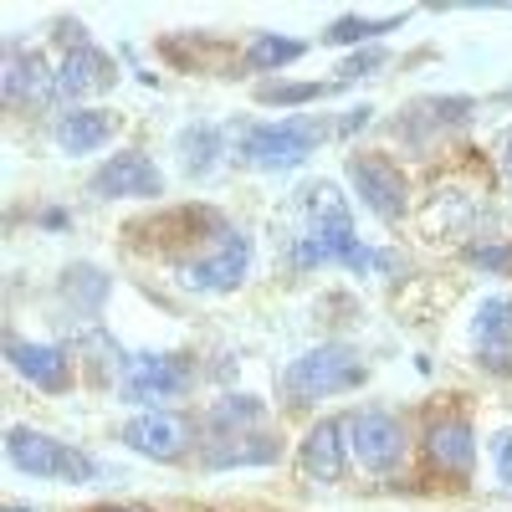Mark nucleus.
Listing matches in <instances>:
<instances>
[{
	"label": "nucleus",
	"instance_id": "obj_1",
	"mask_svg": "<svg viewBox=\"0 0 512 512\" xmlns=\"http://www.w3.org/2000/svg\"><path fill=\"white\" fill-rule=\"evenodd\" d=\"M308 195V231L297 236V246H292V267L297 272H313V267H328V262H344L349 272H374L384 256L374 251V246H364L359 236H354V216H349V200L338 195L328 180L323 185H313V190H303Z\"/></svg>",
	"mask_w": 512,
	"mask_h": 512
},
{
	"label": "nucleus",
	"instance_id": "obj_2",
	"mask_svg": "<svg viewBox=\"0 0 512 512\" xmlns=\"http://www.w3.org/2000/svg\"><path fill=\"white\" fill-rule=\"evenodd\" d=\"M369 379V364L359 359V349L349 344H318L308 354H297L282 374V395L292 405H313V400H328V395H349Z\"/></svg>",
	"mask_w": 512,
	"mask_h": 512
},
{
	"label": "nucleus",
	"instance_id": "obj_3",
	"mask_svg": "<svg viewBox=\"0 0 512 512\" xmlns=\"http://www.w3.org/2000/svg\"><path fill=\"white\" fill-rule=\"evenodd\" d=\"M6 456L16 472L36 477V482H93L98 477V461L88 451H77L47 431H31V425H11L6 431Z\"/></svg>",
	"mask_w": 512,
	"mask_h": 512
},
{
	"label": "nucleus",
	"instance_id": "obj_4",
	"mask_svg": "<svg viewBox=\"0 0 512 512\" xmlns=\"http://www.w3.org/2000/svg\"><path fill=\"white\" fill-rule=\"evenodd\" d=\"M246 272H251V236L236 231V226H221L195 256L180 262V282L190 292H210V297L236 292L246 282Z\"/></svg>",
	"mask_w": 512,
	"mask_h": 512
},
{
	"label": "nucleus",
	"instance_id": "obj_5",
	"mask_svg": "<svg viewBox=\"0 0 512 512\" xmlns=\"http://www.w3.org/2000/svg\"><path fill=\"white\" fill-rule=\"evenodd\" d=\"M328 128L318 118H277V123H251L241 139V159L256 169H297L318 144Z\"/></svg>",
	"mask_w": 512,
	"mask_h": 512
},
{
	"label": "nucleus",
	"instance_id": "obj_6",
	"mask_svg": "<svg viewBox=\"0 0 512 512\" xmlns=\"http://www.w3.org/2000/svg\"><path fill=\"white\" fill-rule=\"evenodd\" d=\"M195 384V369L185 354H128L118 395L128 405H154V400H180Z\"/></svg>",
	"mask_w": 512,
	"mask_h": 512
},
{
	"label": "nucleus",
	"instance_id": "obj_7",
	"mask_svg": "<svg viewBox=\"0 0 512 512\" xmlns=\"http://www.w3.org/2000/svg\"><path fill=\"white\" fill-rule=\"evenodd\" d=\"M349 446H354V461L364 466V472L390 477L405 461V425H400V415L369 405V410L349 415Z\"/></svg>",
	"mask_w": 512,
	"mask_h": 512
},
{
	"label": "nucleus",
	"instance_id": "obj_8",
	"mask_svg": "<svg viewBox=\"0 0 512 512\" xmlns=\"http://www.w3.org/2000/svg\"><path fill=\"white\" fill-rule=\"evenodd\" d=\"M344 175L359 195V205L379 221H400L405 216V175L384 159V154H349Z\"/></svg>",
	"mask_w": 512,
	"mask_h": 512
},
{
	"label": "nucleus",
	"instance_id": "obj_9",
	"mask_svg": "<svg viewBox=\"0 0 512 512\" xmlns=\"http://www.w3.org/2000/svg\"><path fill=\"white\" fill-rule=\"evenodd\" d=\"M88 190L98 200H159L164 195V175H159V164L139 149H123L113 159H103L93 169V180Z\"/></svg>",
	"mask_w": 512,
	"mask_h": 512
},
{
	"label": "nucleus",
	"instance_id": "obj_10",
	"mask_svg": "<svg viewBox=\"0 0 512 512\" xmlns=\"http://www.w3.org/2000/svg\"><path fill=\"white\" fill-rule=\"evenodd\" d=\"M123 446L149 461H180L190 451V420L169 410H139L123 420Z\"/></svg>",
	"mask_w": 512,
	"mask_h": 512
},
{
	"label": "nucleus",
	"instance_id": "obj_11",
	"mask_svg": "<svg viewBox=\"0 0 512 512\" xmlns=\"http://www.w3.org/2000/svg\"><path fill=\"white\" fill-rule=\"evenodd\" d=\"M349 436V420H318L313 431L303 436V446H297V461H303V477L308 482H344V472H349V456H354V446L344 441Z\"/></svg>",
	"mask_w": 512,
	"mask_h": 512
},
{
	"label": "nucleus",
	"instance_id": "obj_12",
	"mask_svg": "<svg viewBox=\"0 0 512 512\" xmlns=\"http://www.w3.org/2000/svg\"><path fill=\"white\" fill-rule=\"evenodd\" d=\"M11 369L31 384V390L47 395H67L72 390V354L62 344H26V338H6Z\"/></svg>",
	"mask_w": 512,
	"mask_h": 512
},
{
	"label": "nucleus",
	"instance_id": "obj_13",
	"mask_svg": "<svg viewBox=\"0 0 512 512\" xmlns=\"http://www.w3.org/2000/svg\"><path fill=\"white\" fill-rule=\"evenodd\" d=\"M425 451H431L436 472L466 482V477H472V466H477V431H472V420H466V415L431 420V431H425Z\"/></svg>",
	"mask_w": 512,
	"mask_h": 512
},
{
	"label": "nucleus",
	"instance_id": "obj_14",
	"mask_svg": "<svg viewBox=\"0 0 512 512\" xmlns=\"http://www.w3.org/2000/svg\"><path fill=\"white\" fill-rule=\"evenodd\" d=\"M472 338H477V359H482L492 374H512V297H507V292L482 297L477 323H472Z\"/></svg>",
	"mask_w": 512,
	"mask_h": 512
},
{
	"label": "nucleus",
	"instance_id": "obj_15",
	"mask_svg": "<svg viewBox=\"0 0 512 512\" xmlns=\"http://www.w3.org/2000/svg\"><path fill=\"white\" fill-rule=\"evenodd\" d=\"M113 82H118V67H113L108 52H98V47H77V52H67L62 67H57V88H52V98H57V103H77V98H88V93H108Z\"/></svg>",
	"mask_w": 512,
	"mask_h": 512
},
{
	"label": "nucleus",
	"instance_id": "obj_16",
	"mask_svg": "<svg viewBox=\"0 0 512 512\" xmlns=\"http://www.w3.org/2000/svg\"><path fill=\"white\" fill-rule=\"evenodd\" d=\"M113 128H118V118L108 108H67L52 128V139L62 154H98L113 139Z\"/></svg>",
	"mask_w": 512,
	"mask_h": 512
},
{
	"label": "nucleus",
	"instance_id": "obj_17",
	"mask_svg": "<svg viewBox=\"0 0 512 512\" xmlns=\"http://www.w3.org/2000/svg\"><path fill=\"white\" fill-rule=\"evenodd\" d=\"M282 456V441H272V436H216L205 451H200V461L210 466V472H231V466H272Z\"/></svg>",
	"mask_w": 512,
	"mask_h": 512
},
{
	"label": "nucleus",
	"instance_id": "obj_18",
	"mask_svg": "<svg viewBox=\"0 0 512 512\" xmlns=\"http://www.w3.org/2000/svg\"><path fill=\"white\" fill-rule=\"evenodd\" d=\"M6 103H31V98H52V88H57V72L47 67V57L41 52H21V47H11L6 52Z\"/></svg>",
	"mask_w": 512,
	"mask_h": 512
},
{
	"label": "nucleus",
	"instance_id": "obj_19",
	"mask_svg": "<svg viewBox=\"0 0 512 512\" xmlns=\"http://www.w3.org/2000/svg\"><path fill=\"white\" fill-rule=\"evenodd\" d=\"M400 26H405V11L400 16H338L323 31V41L328 47H374L384 31H400Z\"/></svg>",
	"mask_w": 512,
	"mask_h": 512
},
{
	"label": "nucleus",
	"instance_id": "obj_20",
	"mask_svg": "<svg viewBox=\"0 0 512 512\" xmlns=\"http://www.w3.org/2000/svg\"><path fill=\"white\" fill-rule=\"evenodd\" d=\"M216 154H221V128L216 123H190L180 128V164L190 180H205L216 169Z\"/></svg>",
	"mask_w": 512,
	"mask_h": 512
},
{
	"label": "nucleus",
	"instance_id": "obj_21",
	"mask_svg": "<svg viewBox=\"0 0 512 512\" xmlns=\"http://www.w3.org/2000/svg\"><path fill=\"white\" fill-rule=\"evenodd\" d=\"M303 52H308V41L282 36V31H262V36H251V47H246L241 62H246L251 72H282V67H292Z\"/></svg>",
	"mask_w": 512,
	"mask_h": 512
},
{
	"label": "nucleus",
	"instance_id": "obj_22",
	"mask_svg": "<svg viewBox=\"0 0 512 512\" xmlns=\"http://www.w3.org/2000/svg\"><path fill=\"white\" fill-rule=\"evenodd\" d=\"M262 415H267V405L256 400V395H221L216 405H210V415H205V420L216 425L221 436H241L246 425H256Z\"/></svg>",
	"mask_w": 512,
	"mask_h": 512
},
{
	"label": "nucleus",
	"instance_id": "obj_23",
	"mask_svg": "<svg viewBox=\"0 0 512 512\" xmlns=\"http://www.w3.org/2000/svg\"><path fill=\"white\" fill-rule=\"evenodd\" d=\"M338 88V82H262L256 98L262 103H277V108H303V103H318Z\"/></svg>",
	"mask_w": 512,
	"mask_h": 512
},
{
	"label": "nucleus",
	"instance_id": "obj_24",
	"mask_svg": "<svg viewBox=\"0 0 512 512\" xmlns=\"http://www.w3.org/2000/svg\"><path fill=\"white\" fill-rule=\"evenodd\" d=\"M374 67H384V47H364V52L344 57V62H338V77H344V82H354V77H369Z\"/></svg>",
	"mask_w": 512,
	"mask_h": 512
},
{
	"label": "nucleus",
	"instance_id": "obj_25",
	"mask_svg": "<svg viewBox=\"0 0 512 512\" xmlns=\"http://www.w3.org/2000/svg\"><path fill=\"white\" fill-rule=\"evenodd\" d=\"M492 466H497V482L512 492V431H497L492 436Z\"/></svg>",
	"mask_w": 512,
	"mask_h": 512
},
{
	"label": "nucleus",
	"instance_id": "obj_26",
	"mask_svg": "<svg viewBox=\"0 0 512 512\" xmlns=\"http://www.w3.org/2000/svg\"><path fill=\"white\" fill-rule=\"evenodd\" d=\"M466 256H472L477 267H487V272H507L512 267V246H466Z\"/></svg>",
	"mask_w": 512,
	"mask_h": 512
},
{
	"label": "nucleus",
	"instance_id": "obj_27",
	"mask_svg": "<svg viewBox=\"0 0 512 512\" xmlns=\"http://www.w3.org/2000/svg\"><path fill=\"white\" fill-rule=\"evenodd\" d=\"M369 118H374V108L369 103H359V108H349V118L338 123V134H354V128H369Z\"/></svg>",
	"mask_w": 512,
	"mask_h": 512
},
{
	"label": "nucleus",
	"instance_id": "obj_28",
	"mask_svg": "<svg viewBox=\"0 0 512 512\" xmlns=\"http://www.w3.org/2000/svg\"><path fill=\"white\" fill-rule=\"evenodd\" d=\"M497 164H502V175L512 180V134H507V139L497 144Z\"/></svg>",
	"mask_w": 512,
	"mask_h": 512
},
{
	"label": "nucleus",
	"instance_id": "obj_29",
	"mask_svg": "<svg viewBox=\"0 0 512 512\" xmlns=\"http://www.w3.org/2000/svg\"><path fill=\"white\" fill-rule=\"evenodd\" d=\"M41 226H52V231H62V226H67V210H41Z\"/></svg>",
	"mask_w": 512,
	"mask_h": 512
},
{
	"label": "nucleus",
	"instance_id": "obj_30",
	"mask_svg": "<svg viewBox=\"0 0 512 512\" xmlns=\"http://www.w3.org/2000/svg\"><path fill=\"white\" fill-rule=\"evenodd\" d=\"M98 512H149V507H98Z\"/></svg>",
	"mask_w": 512,
	"mask_h": 512
},
{
	"label": "nucleus",
	"instance_id": "obj_31",
	"mask_svg": "<svg viewBox=\"0 0 512 512\" xmlns=\"http://www.w3.org/2000/svg\"><path fill=\"white\" fill-rule=\"evenodd\" d=\"M6 512H31V507H21V502H11V507H6Z\"/></svg>",
	"mask_w": 512,
	"mask_h": 512
}]
</instances>
